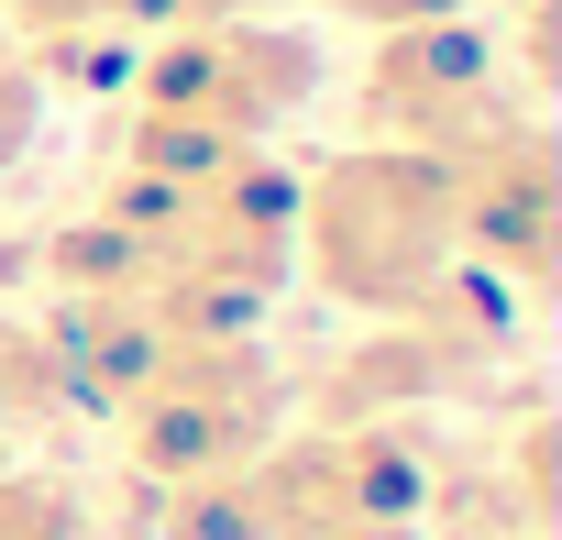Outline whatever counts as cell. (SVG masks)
<instances>
[{"label": "cell", "mask_w": 562, "mask_h": 540, "mask_svg": "<svg viewBox=\"0 0 562 540\" xmlns=\"http://www.w3.org/2000/svg\"><path fill=\"white\" fill-rule=\"evenodd\" d=\"M321 100V45L310 23H276V12H199L144 34L133 56V100L111 133L122 177H210L243 155H276L299 111Z\"/></svg>", "instance_id": "obj_1"}, {"label": "cell", "mask_w": 562, "mask_h": 540, "mask_svg": "<svg viewBox=\"0 0 562 540\" xmlns=\"http://www.w3.org/2000/svg\"><path fill=\"white\" fill-rule=\"evenodd\" d=\"M299 277L353 320H441L485 277L452 243V177L408 144H342L299 177Z\"/></svg>", "instance_id": "obj_2"}, {"label": "cell", "mask_w": 562, "mask_h": 540, "mask_svg": "<svg viewBox=\"0 0 562 540\" xmlns=\"http://www.w3.org/2000/svg\"><path fill=\"white\" fill-rule=\"evenodd\" d=\"M288 408H299V386H288V364L265 353V331H199V342L155 353V375L111 408V430L177 496V485L243 474L276 430H288Z\"/></svg>", "instance_id": "obj_3"}, {"label": "cell", "mask_w": 562, "mask_h": 540, "mask_svg": "<svg viewBox=\"0 0 562 540\" xmlns=\"http://www.w3.org/2000/svg\"><path fill=\"white\" fill-rule=\"evenodd\" d=\"M507 111H540L485 23V0L474 12H430V23H397L375 34L364 78H353V122L364 144H408V155H452L474 133H496Z\"/></svg>", "instance_id": "obj_4"}, {"label": "cell", "mask_w": 562, "mask_h": 540, "mask_svg": "<svg viewBox=\"0 0 562 540\" xmlns=\"http://www.w3.org/2000/svg\"><path fill=\"white\" fill-rule=\"evenodd\" d=\"M441 177H452V243H463V265L496 299L529 310L551 288V243H562V155H551L540 111H507L496 133L452 144Z\"/></svg>", "instance_id": "obj_5"}, {"label": "cell", "mask_w": 562, "mask_h": 540, "mask_svg": "<svg viewBox=\"0 0 562 540\" xmlns=\"http://www.w3.org/2000/svg\"><path fill=\"white\" fill-rule=\"evenodd\" d=\"M34 45H144L177 23V0H0Z\"/></svg>", "instance_id": "obj_6"}, {"label": "cell", "mask_w": 562, "mask_h": 540, "mask_svg": "<svg viewBox=\"0 0 562 540\" xmlns=\"http://www.w3.org/2000/svg\"><path fill=\"white\" fill-rule=\"evenodd\" d=\"M0 540H89V507L56 474H34V463L0 452Z\"/></svg>", "instance_id": "obj_7"}, {"label": "cell", "mask_w": 562, "mask_h": 540, "mask_svg": "<svg viewBox=\"0 0 562 540\" xmlns=\"http://www.w3.org/2000/svg\"><path fill=\"white\" fill-rule=\"evenodd\" d=\"M34 144H45V67L0 56V177H12Z\"/></svg>", "instance_id": "obj_8"}, {"label": "cell", "mask_w": 562, "mask_h": 540, "mask_svg": "<svg viewBox=\"0 0 562 540\" xmlns=\"http://www.w3.org/2000/svg\"><path fill=\"white\" fill-rule=\"evenodd\" d=\"M321 12H342L364 34H397V23H430V12H474V0H321Z\"/></svg>", "instance_id": "obj_9"}, {"label": "cell", "mask_w": 562, "mask_h": 540, "mask_svg": "<svg viewBox=\"0 0 562 540\" xmlns=\"http://www.w3.org/2000/svg\"><path fill=\"white\" fill-rule=\"evenodd\" d=\"M199 12H276V0H177V23H199Z\"/></svg>", "instance_id": "obj_10"}]
</instances>
